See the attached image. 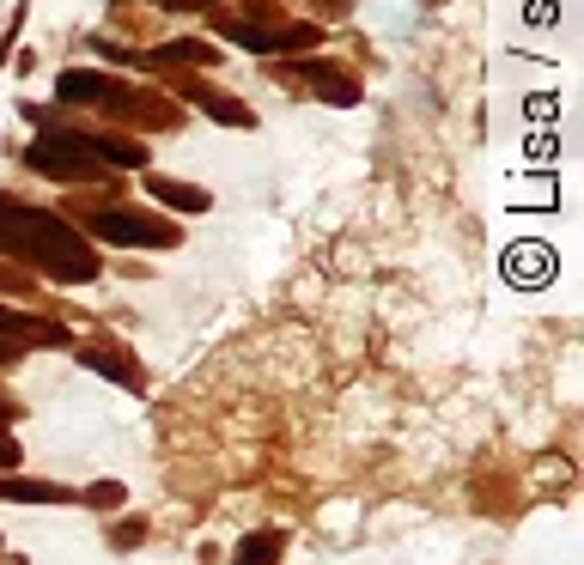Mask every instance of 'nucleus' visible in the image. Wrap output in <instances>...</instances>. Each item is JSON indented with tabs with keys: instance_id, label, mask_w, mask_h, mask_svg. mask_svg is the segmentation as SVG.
<instances>
[{
	"instance_id": "f03ea898",
	"label": "nucleus",
	"mask_w": 584,
	"mask_h": 565,
	"mask_svg": "<svg viewBox=\"0 0 584 565\" xmlns=\"http://www.w3.org/2000/svg\"><path fill=\"white\" fill-rule=\"evenodd\" d=\"M31 171H49V177H86L98 165V140H80V134H43L31 140Z\"/></svg>"
},
{
	"instance_id": "7ed1b4c3",
	"label": "nucleus",
	"mask_w": 584,
	"mask_h": 565,
	"mask_svg": "<svg viewBox=\"0 0 584 565\" xmlns=\"http://www.w3.org/2000/svg\"><path fill=\"white\" fill-rule=\"evenodd\" d=\"M499 268H505L511 286H548V280H554V250L536 244V237H524V244H511V250H505Z\"/></svg>"
},
{
	"instance_id": "ddd939ff",
	"label": "nucleus",
	"mask_w": 584,
	"mask_h": 565,
	"mask_svg": "<svg viewBox=\"0 0 584 565\" xmlns=\"http://www.w3.org/2000/svg\"><path fill=\"white\" fill-rule=\"evenodd\" d=\"M530 116H542V122L554 128V116H560V104H554V92H548V98H530Z\"/></svg>"
},
{
	"instance_id": "9b49d317",
	"label": "nucleus",
	"mask_w": 584,
	"mask_h": 565,
	"mask_svg": "<svg viewBox=\"0 0 584 565\" xmlns=\"http://www.w3.org/2000/svg\"><path fill=\"white\" fill-rule=\"evenodd\" d=\"M554 19H560L554 0H530V25H554Z\"/></svg>"
},
{
	"instance_id": "f257e3e1",
	"label": "nucleus",
	"mask_w": 584,
	"mask_h": 565,
	"mask_svg": "<svg viewBox=\"0 0 584 565\" xmlns=\"http://www.w3.org/2000/svg\"><path fill=\"white\" fill-rule=\"evenodd\" d=\"M0 250H19V256L43 262L61 280H92L98 274L92 250L73 237V225H61L55 213H37V207H13V201H0Z\"/></svg>"
},
{
	"instance_id": "4468645a",
	"label": "nucleus",
	"mask_w": 584,
	"mask_h": 565,
	"mask_svg": "<svg viewBox=\"0 0 584 565\" xmlns=\"http://www.w3.org/2000/svg\"><path fill=\"white\" fill-rule=\"evenodd\" d=\"M0 335H25V316L7 310V304H0Z\"/></svg>"
},
{
	"instance_id": "9d476101",
	"label": "nucleus",
	"mask_w": 584,
	"mask_h": 565,
	"mask_svg": "<svg viewBox=\"0 0 584 565\" xmlns=\"http://www.w3.org/2000/svg\"><path fill=\"white\" fill-rule=\"evenodd\" d=\"M7 499H61L55 487H37V480H13V487H0Z\"/></svg>"
},
{
	"instance_id": "6e6552de",
	"label": "nucleus",
	"mask_w": 584,
	"mask_h": 565,
	"mask_svg": "<svg viewBox=\"0 0 584 565\" xmlns=\"http://www.w3.org/2000/svg\"><path fill=\"white\" fill-rule=\"evenodd\" d=\"M530 158H542V165H554V158H560V134H554V128L530 134Z\"/></svg>"
},
{
	"instance_id": "1a4fd4ad",
	"label": "nucleus",
	"mask_w": 584,
	"mask_h": 565,
	"mask_svg": "<svg viewBox=\"0 0 584 565\" xmlns=\"http://www.w3.org/2000/svg\"><path fill=\"white\" fill-rule=\"evenodd\" d=\"M153 189H159L165 201H177V207H195V213L207 207V195H201V189H171V183H153Z\"/></svg>"
},
{
	"instance_id": "20e7f679",
	"label": "nucleus",
	"mask_w": 584,
	"mask_h": 565,
	"mask_svg": "<svg viewBox=\"0 0 584 565\" xmlns=\"http://www.w3.org/2000/svg\"><path fill=\"white\" fill-rule=\"evenodd\" d=\"M98 237H110V244H171V225H153V219H134V213H98L92 219Z\"/></svg>"
},
{
	"instance_id": "39448f33",
	"label": "nucleus",
	"mask_w": 584,
	"mask_h": 565,
	"mask_svg": "<svg viewBox=\"0 0 584 565\" xmlns=\"http://www.w3.org/2000/svg\"><path fill=\"white\" fill-rule=\"evenodd\" d=\"M554 201H560L554 171H542L536 183H530V177H518V183H511V207H554Z\"/></svg>"
},
{
	"instance_id": "f8f14e48",
	"label": "nucleus",
	"mask_w": 584,
	"mask_h": 565,
	"mask_svg": "<svg viewBox=\"0 0 584 565\" xmlns=\"http://www.w3.org/2000/svg\"><path fill=\"white\" fill-rule=\"evenodd\" d=\"M207 110H213L219 122H244V128H250V110H244V104H207Z\"/></svg>"
},
{
	"instance_id": "0eeeda50",
	"label": "nucleus",
	"mask_w": 584,
	"mask_h": 565,
	"mask_svg": "<svg viewBox=\"0 0 584 565\" xmlns=\"http://www.w3.org/2000/svg\"><path fill=\"white\" fill-rule=\"evenodd\" d=\"M110 86L98 73H61V98H104Z\"/></svg>"
},
{
	"instance_id": "423d86ee",
	"label": "nucleus",
	"mask_w": 584,
	"mask_h": 565,
	"mask_svg": "<svg viewBox=\"0 0 584 565\" xmlns=\"http://www.w3.org/2000/svg\"><path fill=\"white\" fill-rule=\"evenodd\" d=\"M280 553V535H250V541H238V565H268Z\"/></svg>"
}]
</instances>
